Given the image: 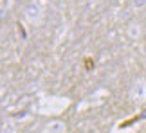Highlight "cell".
I'll return each instance as SVG.
<instances>
[{
    "label": "cell",
    "mask_w": 146,
    "mask_h": 133,
    "mask_svg": "<svg viewBox=\"0 0 146 133\" xmlns=\"http://www.w3.org/2000/svg\"><path fill=\"white\" fill-rule=\"evenodd\" d=\"M132 97L133 101H144L146 99V83L144 81H135L132 88Z\"/></svg>",
    "instance_id": "obj_1"
},
{
    "label": "cell",
    "mask_w": 146,
    "mask_h": 133,
    "mask_svg": "<svg viewBox=\"0 0 146 133\" xmlns=\"http://www.w3.org/2000/svg\"><path fill=\"white\" fill-rule=\"evenodd\" d=\"M141 34H143V25L139 24V22H132V24L128 25V36L133 38V40H137Z\"/></svg>",
    "instance_id": "obj_2"
}]
</instances>
